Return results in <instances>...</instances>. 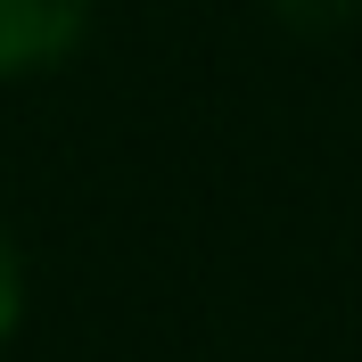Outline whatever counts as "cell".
<instances>
[{
	"instance_id": "obj_1",
	"label": "cell",
	"mask_w": 362,
	"mask_h": 362,
	"mask_svg": "<svg viewBox=\"0 0 362 362\" xmlns=\"http://www.w3.org/2000/svg\"><path fill=\"white\" fill-rule=\"evenodd\" d=\"M99 33V0H0V90L49 83Z\"/></svg>"
},
{
	"instance_id": "obj_3",
	"label": "cell",
	"mask_w": 362,
	"mask_h": 362,
	"mask_svg": "<svg viewBox=\"0 0 362 362\" xmlns=\"http://www.w3.org/2000/svg\"><path fill=\"white\" fill-rule=\"evenodd\" d=\"M272 25H288V33H305V42H321V33H346V25L362 17V0H264Z\"/></svg>"
},
{
	"instance_id": "obj_2",
	"label": "cell",
	"mask_w": 362,
	"mask_h": 362,
	"mask_svg": "<svg viewBox=\"0 0 362 362\" xmlns=\"http://www.w3.org/2000/svg\"><path fill=\"white\" fill-rule=\"evenodd\" d=\"M25 313H33V264H25V239L0 214V354L25 338Z\"/></svg>"
}]
</instances>
